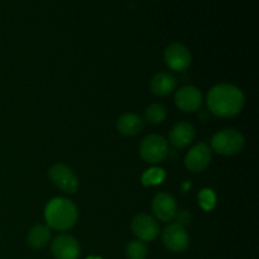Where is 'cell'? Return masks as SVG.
<instances>
[{
    "instance_id": "cell-1",
    "label": "cell",
    "mask_w": 259,
    "mask_h": 259,
    "mask_svg": "<svg viewBox=\"0 0 259 259\" xmlns=\"http://www.w3.org/2000/svg\"><path fill=\"white\" fill-rule=\"evenodd\" d=\"M244 105V95L242 90L234 85L220 83L214 86L207 94V108L214 115L220 118H230L242 111Z\"/></svg>"
},
{
    "instance_id": "cell-2",
    "label": "cell",
    "mask_w": 259,
    "mask_h": 259,
    "mask_svg": "<svg viewBox=\"0 0 259 259\" xmlns=\"http://www.w3.org/2000/svg\"><path fill=\"white\" fill-rule=\"evenodd\" d=\"M78 211L76 205L65 197H56L47 204L45 209V219L50 229L65 232L76 224Z\"/></svg>"
},
{
    "instance_id": "cell-3",
    "label": "cell",
    "mask_w": 259,
    "mask_h": 259,
    "mask_svg": "<svg viewBox=\"0 0 259 259\" xmlns=\"http://www.w3.org/2000/svg\"><path fill=\"white\" fill-rule=\"evenodd\" d=\"M244 146V137L235 129H224L212 137L211 147L222 156H234Z\"/></svg>"
},
{
    "instance_id": "cell-4",
    "label": "cell",
    "mask_w": 259,
    "mask_h": 259,
    "mask_svg": "<svg viewBox=\"0 0 259 259\" xmlns=\"http://www.w3.org/2000/svg\"><path fill=\"white\" fill-rule=\"evenodd\" d=\"M168 143L158 134H151L142 141L139 153L146 162L152 164L161 163L168 156Z\"/></svg>"
},
{
    "instance_id": "cell-5",
    "label": "cell",
    "mask_w": 259,
    "mask_h": 259,
    "mask_svg": "<svg viewBox=\"0 0 259 259\" xmlns=\"http://www.w3.org/2000/svg\"><path fill=\"white\" fill-rule=\"evenodd\" d=\"M51 181L60 190L67 194H75L78 189V179L75 172L68 166L62 163H56L48 171Z\"/></svg>"
},
{
    "instance_id": "cell-6",
    "label": "cell",
    "mask_w": 259,
    "mask_h": 259,
    "mask_svg": "<svg viewBox=\"0 0 259 259\" xmlns=\"http://www.w3.org/2000/svg\"><path fill=\"white\" fill-rule=\"evenodd\" d=\"M132 230L141 242H152L158 237L159 225L151 215L138 214L132 220Z\"/></svg>"
},
{
    "instance_id": "cell-7",
    "label": "cell",
    "mask_w": 259,
    "mask_h": 259,
    "mask_svg": "<svg viewBox=\"0 0 259 259\" xmlns=\"http://www.w3.org/2000/svg\"><path fill=\"white\" fill-rule=\"evenodd\" d=\"M162 240L167 249L180 253L187 249L190 244V237L184 227L179 224H171L166 227L162 234Z\"/></svg>"
},
{
    "instance_id": "cell-8",
    "label": "cell",
    "mask_w": 259,
    "mask_h": 259,
    "mask_svg": "<svg viewBox=\"0 0 259 259\" xmlns=\"http://www.w3.org/2000/svg\"><path fill=\"white\" fill-rule=\"evenodd\" d=\"M164 61L171 70L181 72L191 65V53L189 48L181 43H174L164 51Z\"/></svg>"
},
{
    "instance_id": "cell-9",
    "label": "cell",
    "mask_w": 259,
    "mask_h": 259,
    "mask_svg": "<svg viewBox=\"0 0 259 259\" xmlns=\"http://www.w3.org/2000/svg\"><path fill=\"white\" fill-rule=\"evenodd\" d=\"M175 103L185 113H194L201 108L202 95L195 86H185L176 93Z\"/></svg>"
},
{
    "instance_id": "cell-10",
    "label": "cell",
    "mask_w": 259,
    "mask_h": 259,
    "mask_svg": "<svg viewBox=\"0 0 259 259\" xmlns=\"http://www.w3.org/2000/svg\"><path fill=\"white\" fill-rule=\"evenodd\" d=\"M152 211L161 222H171L177 211L176 200L168 192H159L153 197Z\"/></svg>"
},
{
    "instance_id": "cell-11",
    "label": "cell",
    "mask_w": 259,
    "mask_h": 259,
    "mask_svg": "<svg viewBox=\"0 0 259 259\" xmlns=\"http://www.w3.org/2000/svg\"><path fill=\"white\" fill-rule=\"evenodd\" d=\"M52 254L56 259H78L80 244L71 235H58L52 242Z\"/></svg>"
},
{
    "instance_id": "cell-12",
    "label": "cell",
    "mask_w": 259,
    "mask_h": 259,
    "mask_svg": "<svg viewBox=\"0 0 259 259\" xmlns=\"http://www.w3.org/2000/svg\"><path fill=\"white\" fill-rule=\"evenodd\" d=\"M211 149L206 143H199L192 147L186 154L185 164L191 172H202L210 163Z\"/></svg>"
},
{
    "instance_id": "cell-13",
    "label": "cell",
    "mask_w": 259,
    "mask_h": 259,
    "mask_svg": "<svg viewBox=\"0 0 259 259\" xmlns=\"http://www.w3.org/2000/svg\"><path fill=\"white\" fill-rule=\"evenodd\" d=\"M195 138V128L190 123L182 121L176 124L169 132V142L176 148H185L192 143Z\"/></svg>"
},
{
    "instance_id": "cell-14",
    "label": "cell",
    "mask_w": 259,
    "mask_h": 259,
    "mask_svg": "<svg viewBox=\"0 0 259 259\" xmlns=\"http://www.w3.org/2000/svg\"><path fill=\"white\" fill-rule=\"evenodd\" d=\"M177 80L168 72H159L151 80V91L157 96H167L176 89Z\"/></svg>"
},
{
    "instance_id": "cell-15",
    "label": "cell",
    "mask_w": 259,
    "mask_h": 259,
    "mask_svg": "<svg viewBox=\"0 0 259 259\" xmlns=\"http://www.w3.org/2000/svg\"><path fill=\"white\" fill-rule=\"evenodd\" d=\"M144 123L138 115L136 114L126 113L124 115H121L118 119V123H116V128L120 132L123 136L126 137H133L137 134L141 133L143 131Z\"/></svg>"
},
{
    "instance_id": "cell-16",
    "label": "cell",
    "mask_w": 259,
    "mask_h": 259,
    "mask_svg": "<svg viewBox=\"0 0 259 259\" xmlns=\"http://www.w3.org/2000/svg\"><path fill=\"white\" fill-rule=\"evenodd\" d=\"M27 240L33 249H40L51 240V229L47 225H35L28 233Z\"/></svg>"
},
{
    "instance_id": "cell-17",
    "label": "cell",
    "mask_w": 259,
    "mask_h": 259,
    "mask_svg": "<svg viewBox=\"0 0 259 259\" xmlns=\"http://www.w3.org/2000/svg\"><path fill=\"white\" fill-rule=\"evenodd\" d=\"M146 120L151 124H161L162 121L166 119L167 111L162 104H151L148 108L146 109Z\"/></svg>"
},
{
    "instance_id": "cell-18",
    "label": "cell",
    "mask_w": 259,
    "mask_h": 259,
    "mask_svg": "<svg viewBox=\"0 0 259 259\" xmlns=\"http://www.w3.org/2000/svg\"><path fill=\"white\" fill-rule=\"evenodd\" d=\"M166 179V172L163 168H158V167H152V168L147 169L142 176V184L144 186H156L163 182Z\"/></svg>"
},
{
    "instance_id": "cell-19",
    "label": "cell",
    "mask_w": 259,
    "mask_h": 259,
    "mask_svg": "<svg viewBox=\"0 0 259 259\" xmlns=\"http://www.w3.org/2000/svg\"><path fill=\"white\" fill-rule=\"evenodd\" d=\"M147 255H148V249H147L144 242H141V240L131 242L126 247L128 259H146Z\"/></svg>"
},
{
    "instance_id": "cell-20",
    "label": "cell",
    "mask_w": 259,
    "mask_h": 259,
    "mask_svg": "<svg viewBox=\"0 0 259 259\" xmlns=\"http://www.w3.org/2000/svg\"><path fill=\"white\" fill-rule=\"evenodd\" d=\"M199 205L202 210L205 211H210L215 207V204H217V196H215L214 191L211 189H202L201 191L199 192Z\"/></svg>"
},
{
    "instance_id": "cell-21",
    "label": "cell",
    "mask_w": 259,
    "mask_h": 259,
    "mask_svg": "<svg viewBox=\"0 0 259 259\" xmlns=\"http://www.w3.org/2000/svg\"><path fill=\"white\" fill-rule=\"evenodd\" d=\"M174 220L176 222L175 224H179L185 228V225L190 224V222H191V214L187 210H177Z\"/></svg>"
},
{
    "instance_id": "cell-22",
    "label": "cell",
    "mask_w": 259,
    "mask_h": 259,
    "mask_svg": "<svg viewBox=\"0 0 259 259\" xmlns=\"http://www.w3.org/2000/svg\"><path fill=\"white\" fill-rule=\"evenodd\" d=\"M88 259H101V258H98V257H90V258H88Z\"/></svg>"
}]
</instances>
